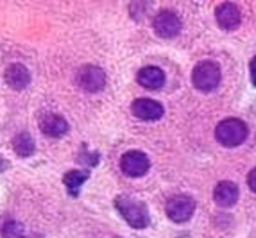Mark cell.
Masks as SVG:
<instances>
[{
    "label": "cell",
    "instance_id": "obj_1",
    "mask_svg": "<svg viewBox=\"0 0 256 238\" xmlns=\"http://www.w3.org/2000/svg\"><path fill=\"white\" fill-rule=\"evenodd\" d=\"M115 206L131 228H134V230H144V228L149 226V222H150L149 210H147V206L142 202V200H134V199H131V197L120 196V197H116Z\"/></svg>",
    "mask_w": 256,
    "mask_h": 238
},
{
    "label": "cell",
    "instance_id": "obj_2",
    "mask_svg": "<svg viewBox=\"0 0 256 238\" xmlns=\"http://www.w3.org/2000/svg\"><path fill=\"white\" fill-rule=\"evenodd\" d=\"M249 134V129L246 122L238 118H226L222 120L215 129V138L218 144L224 147H236V145L244 144Z\"/></svg>",
    "mask_w": 256,
    "mask_h": 238
},
{
    "label": "cell",
    "instance_id": "obj_3",
    "mask_svg": "<svg viewBox=\"0 0 256 238\" xmlns=\"http://www.w3.org/2000/svg\"><path fill=\"white\" fill-rule=\"evenodd\" d=\"M192 82L201 92H212L220 82V66L214 61H201L194 68Z\"/></svg>",
    "mask_w": 256,
    "mask_h": 238
},
{
    "label": "cell",
    "instance_id": "obj_4",
    "mask_svg": "<svg viewBox=\"0 0 256 238\" xmlns=\"http://www.w3.org/2000/svg\"><path fill=\"white\" fill-rule=\"evenodd\" d=\"M76 81L84 92L95 94V92H100L104 88V84H106V74H104L102 68L86 64V66L77 70Z\"/></svg>",
    "mask_w": 256,
    "mask_h": 238
},
{
    "label": "cell",
    "instance_id": "obj_5",
    "mask_svg": "<svg viewBox=\"0 0 256 238\" xmlns=\"http://www.w3.org/2000/svg\"><path fill=\"white\" fill-rule=\"evenodd\" d=\"M166 215L174 222H186L196 212V200L188 196H174L166 200Z\"/></svg>",
    "mask_w": 256,
    "mask_h": 238
},
{
    "label": "cell",
    "instance_id": "obj_6",
    "mask_svg": "<svg viewBox=\"0 0 256 238\" xmlns=\"http://www.w3.org/2000/svg\"><path fill=\"white\" fill-rule=\"evenodd\" d=\"M149 158L142 150H129L120 158V168L129 178H142L149 172Z\"/></svg>",
    "mask_w": 256,
    "mask_h": 238
},
{
    "label": "cell",
    "instance_id": "obj_7",
    "mask_svg": "<svg viewBox=\"0 0 256 238\" xmlns=\"http://www.w3.org/2000/svg\"><path fill=\"white\" fill-rule=\"evenodd\" d=\"M152 27L156 30V34L162 36V38H174L181 30V18L170 9H163L154 16Z\"/></svg>",
    "mask_w": 256,
    "mask_h": 238
},
{
    "label": "cell",
    "instance_id": "obj_8",
    "mask_svg": "<svg viewBox=\"0 0 256 238\" xmlns=\"http://www.w3.org/2000/svg\"><path fill=\"white\" fill-rule=\"evenodd\" d=\"M132 115L140 120H158L163 116L165 110L160 102L150 100V98H136L131 104Z\"/></svg>",
    "mask_w": 256,
    "mask_h": 238
},
{
    "label": "cell",
    "instance_id": "obj_9",
    "mask_svg": "<svg viewBox=\"0 0 256 238\" xmlns=\"http://www.w3.org/2000/svg\"><path fill=\"white\" fill-rule=\"evenodd\" d=\"M214 200L220 208H231L238 200V186L233 181H222L215 186Z\"/></svg>",
    "mask_w": 256,
    "mask_h": 238
},
{
    "label": "cell",
    "instance_id": "obj_10",
    "mask_svg": "<svg viewBox=\"0 0 256 238\" xmlns=\"http://www.w3.org/2000/svg\"><path fill=\"white\" fill-rule=\"evenodd\" d=\"M218 26L226 30H233L240 26V9L233 2H224L215 11Z\"/></svg>",
    "mask_w": 256,
    "mask_h": 238
},
{
    "label": "cell",
    "instance_id": "obj_11",
    "mask_svg": "<svg viewBox=\"0 0 256 238\" xmlns=\"http://www.w3.org/2000/svg\"><path fill=\"white\" fill-rule=\"evenodd\" d=\"M6 82L13 90L27 88L30 82V74L27 70V66H24L20 63H14L11 66H8V70H6Z\"/></svg>",
    "mask_w": 256,
    "mask_h": 238
},
{
    "label": "cell",
    "instance_id": "obj_12",
    "mask_svg": "<svg viewBox=\"0 0 256 238\" xmlns=\"http://www.w3.org/2000/svg\"><path fill=\"white\" fill-rule=\"evenodd\" d=\"M40 128H42V131L47 136L61 138L64 132L68 131V124H66V120H64L63 116L48 113V115L42 116V120H40Z\"/></svg>",
    "mask_w": 256,
    "mask_h": 238
},
{
    "label": "cell",
    "instance_id": "obj_13",
    "mask_svg": "<svg viewBox=\"0 0 256 238\" xmlns=\"http://www.w3.org/2000/svg\"><path fill=\"white\" fill-rule=\"evenodd\" d=\"M138 82L147 90H160L165 82V74L158 66H146L138 72Z\"/></svg>",
    "mask_w": 256,
    "mask_h": 238
},
{
    "label": "cell",
    "instance_id": "obj_14",
    "mask_svg": "<svg viewBox=\"0 0 256 238\" xmlns=\"http://www.w3.org/2000/svg\"><path fill=\"white\" fill-rule=\"evenodd\" d=\"M88 178H90V172H88V170H70V172L64 174L63 183H64V186H66V190L70 192V196L77 197V192H79V188L82 186V183H84Z\"/></svg>",
    "mask_w": 256,
    "mask_h": 238
},
{
    "label": "cell",
    "instance_id": "obj_15",
    "mask_svg": "<svg viewBox=\"0 0 256 238\" xmlns=\"http://www.w3.org/2000/svg\"><path fill=\"white\" fill-rule=\"evenodd\" d=\"M13 149H14V152L22 158L32 156V154H34V149H36L32 136H30L29 132H20V134H16L13 140Z\"/></svg>",
    "mask_w": 256,
    "mask_h": 238
},
{
    "label": "cell",
    "instance_id": "obj_16",
    "mask_svg": "<svg viewBox=\"0 0 256 238\" xmlns=\"http://www.w3.org/2000/svg\"><path fill=\"white\" fill-rule=\"evenodd\" d=\"M22 234V226L16 222H8L4 226V236L6 238H20Z\"/></svg>",
    "mask_w": 256,
    "mask_h": 238
},
{
    "label": "cell",
    "instance_id": "obj_17",
    "mask_svg": "<svg viewBox=\"0 0 256 238\" xmlns=\"http://www.w3.org/2000/svg\"><path fill=\"white\" fill-rule=\"evenodd\" d=\"M248 184H249V188H251V190L256 194V168H252L251 172H249V176H248Z\"/></svg>",
    "mask_w": 256,
    "mask_h": 238
},
{
    "label": "cell",
    "instance_id": "obj_18",
    "mask_svg": "<svg viewBox=\"0 0 256 238\" xmlns=\"http://www.w3.org/2000/svg\"><path fill=\"white\" fill-rule=\"evenodd\" d=\"M249 66H251V81H252V84L256 86V56L251 60V64H249Z\"/></svg>",
    "mask_w": 256,
    "mask_h": 238
},
{
    "label": "cell",
    "instance_id": "obj_19",
    "mask_svg": "<svg viewBox=\"0 0 256 238\" xmlns=\"http://www.w3.org/2000/svg\"><path fill=\"white\" fill-rule=\"evenodd\" d=\"M6 166H8V162H6L4 158L0 156V170H4V168H6Z\"/></svg>",
    "mask_w": 256,
    "mask_h": 238
}]
</instances>
